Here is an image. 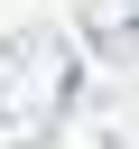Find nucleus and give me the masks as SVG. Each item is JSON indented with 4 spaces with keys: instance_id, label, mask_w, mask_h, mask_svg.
Masks as SVG:
<instances>
[{
    "instance_id": "obj_1",
    "label": "nucleus",
    "mask_w": 139,
    "mask_h": 149,
    "mask_svg": "<svg viewBox=\"0 0 139 149\" xmlns=\"http://www.w3.org/2000/svg\"><path fill=\"white\" fill-rule=\"evenodd\" d=\"M83 56L65 28H9L0 37V149H46L74 112Z\"/></svg>"
},
{
    "instance_id": "obj_2",
    "label": "nucleus",
    "mask_w": 139,
    "mask_h": 149,
    "mask_svg": "<svg viewBox=\"0 0 139 149\" xmlns=\"http://www.w3.org/2000/svg\"><path fill=\"white\" fill-rule=\"evenodd\" d=\"M83 37L102 56H139V0H83Z\"/></svg>"
}]
</instances>
